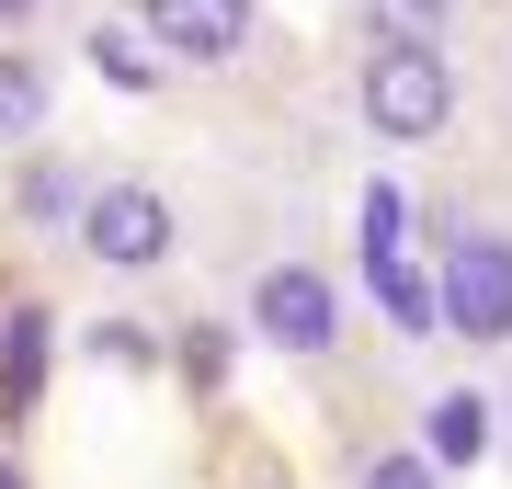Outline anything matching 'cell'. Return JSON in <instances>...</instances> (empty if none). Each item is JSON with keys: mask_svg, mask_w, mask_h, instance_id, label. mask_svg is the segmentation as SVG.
<instances>
[{"mask_svg": "<svg viewBox=\"0 0 512 489\" xmlns=\"http://www.w3.org/2000/svg\"><path fill=\"white\" fill-rule=\"evenodd\" d=\"M490 410H501V455H512V353H501V376H490Z\"/></svg>", "mask_w": 512, "mask_h": 489, "instance_id": "obj_15", "label": "cell"}, {"mask_svg": "<svg viewBox=\"0 0 512 489\" xmlns=\"http://www.w3.org/2000/svg\"><path fill=\"white\" fill-rule=\"evenodd\" d=\"M80 182H92V160L80 148H57V137H35V148H12V182H0V217H12L23 239H69V217H80Z\"/></svg>", "mask_w": 512, "mask_h": 489, "instance_id": "obj_7", "label": "cell"}, {"mask_svg": "<svg viewBox=\"0 0 512 489\" xmlns=\"http://www.w3.org/2000/svg\"><path fill=\"white\" fill-rule=\"evenodd\" d=\"M228 319H239L251 353L296 364V376H330L342 342H353V285H342L330 251H308V239H262V251L239 262V285H228Z\"/></svg>", "mask_w": 512, "mask_h": 489, "instance_id": "obj_3", "label": "cell"}, {"mask_svg": "<svg viewBox=\"0 0 512 489\" xmlns=\"http://www.w3.org/2000/svg\"><path fill=\"white\" fill-rule=\"evenodd\" d=\"M80 57H92V69H103L114 91H160V80H171L160 57H148V46L126 35V12H114V23H92V35H80Z\"/></svg>", "mask_w": 512, "mask_h": 489, "instance_id": "obj_11", "label": "cell"}, {"mask_svg": "<svg viewBox=\"0 0 512 489\" xmlns=\"http://www.w3.org/2000/svg\"><path fill=\"white\" fill-rule=\"evenodd\" d=\"M467 91H478L467 80V46H444V35H365V23H353L342 114L387 148V160H433V148H456Z\"/></svg>", "mask_w": 512, "mask_h": 489, "instance_id": "obj_1", "label": "cell"}, {"mask_svg": "<svg viewBox=\"0 0 512 489\" xmlns=\"http://www.w3.org/2000/svg\"><path fill=\"white\" fill-rule=\"evenodd\" d=\"M0 489H35V467H23V444L0 433Z\"/></svg>", "mask_w": 512, "mask_h": 489, "instance_id": "obj_16", "label": "cell"}, {"mask_svg": "<svg viewBox=\"0 0 512 489\" xmlns=\"http://www.w3.org/2000/svg\"><path fill=\"white\" fill-rule=\"evenodd\" d=\"M114 12H126V35L171 80H228V69H251L274 46V12L262 0H114Z\"/></svg>", "mask_w": 512, "mask_h": 489, "instance_id": "obj_5", "label": "cell"}, {"mask_svg": "<svg viewBox=\"0 0 512 489\" xmlns=\"http://www.w3.org/2000/svg\"><path fill=\"white\" fill-rule=\"evenodd\" d=\"M57 251L92 273V285H160V273L194 262V205L171 194L160 171H137V160H92L80 217H69Z\"/></svg>", "mask_w": 512, "mask_h": 489, "instance_id": "obj_4", "label": "cell"}, {"mask_svg": "<svg viewBox=\"0 0 512 489\" xmlns=\"http://www.w3.org/2000/svg\"><path fill=\"white\" fill-rule=\"evenodd\" d=\"M421 296H433V342L456 364L512 353V205H421L410 228Z\"/></svg>", "mask_w": 512, "mask_h": 489, "instance_id": "obj_2", "label": "cell"}, {"mask_svg": "<svg viewBox=\"0 0 512 489\" xmlns=\"http://www.w3.org/2000/svg\"><path fill=\"white\" fill-rule=\"evenodd\" d=\"M478 91H490V114H501V137H512V0H501V23H490V46H478Z\"/></svg>", "mask_w": 512, "mask_h": 489, "instance_id": "obj_13", "label": "cell"}, {"mask_svg": "<svg viewBox=\"0 0 512 489\" xmlns=\"http://www.w3.org/2000/svg\"><path fill=\"white\" fill-rule=\"evenodd\" d=\"M342 489H456V478H444L410 433H353L342 444Z\"/></svg>", "mask_w": 512, "mask_h": 489, "instance_id": "obj_10", "label": "cell"}, {"mask_svg": "<svg viewBox=\"0 0 512 489\" xmlns=\"http://www.w3.org/2000/svg\"><path fill=\"white\" fill-rule=\"evenodd\" d=\"M46 342H57V308L23 285L12 308H0V421L35 410V387H46Z\"/></svg>", "mask_w": 512, "mask_h": 489, "instance_id": "obj_9", "label": "cell"}, {"mask_svg": "<svg viewBox=\"0 0 512 489\" xmlns=\"http://www.w3.org/2000/svg\"><path fill=\"white\" fill-rule=\"evenodd\" d=\"M353 23H365V35H444L456 46L467 0H353Z\"/></svg>", "mask_w": 512, "mask_h": 489, "instance_id": "obj_12", "label": "cell"}, {"mask_svg": "<svg viewBox=\"0 0 512 489\" xmlns=\"http://www.w3.org/2000/svg\"><path fill=\"white\" fill-rule=\"evenodd\" d=\"M410 444L433 455L444 478H478L501 455V410H490V387L478 376H444V387H421V410H410Z\"/></svg>", "mask_w": 512, "mask_h": 489, "instance_id": "obj_6", "label": "cell"}, {"mask_svg": "<svg viewBox=\"0 0 512 489\" xmlns=\"http://www.w3.org/2000/svg\"><path fill=\"white\" fill-rule=\"evenodd\" d=\"M57 46L46 35H0V148H35L57 137Z\"/></svg>", "mask_w": 512, "mask_h": 489, "instance_id": "obj_8", "label": "cell"}, {"mask_svg": "<svg viewBox=\"0 0 512 489\" xmlns=\"http://www.w3.org/2000/svg\"><path fill=\"white\" fill-rule=\"evenodd\" d=\"M251 489H285V478H251Z\"/></svg>", "mask_w": 512, "mask_h": 489, "instance_id": "obj_17", "label": "cell"}, {"mask_svg": "<svg viewBox=\"0 0 512 489\" xmlns=\"http://www.w3.org/2000/svg\"><path fill=\"white\" fill-rule=\"evenodd\" d=\"M57 12H69V0H0V35H46Z\"/></svg>", "mask_w": 512, "mask_h": 489, "instance_id": "obj_14", "label": "cell"}]
</instances>
